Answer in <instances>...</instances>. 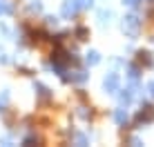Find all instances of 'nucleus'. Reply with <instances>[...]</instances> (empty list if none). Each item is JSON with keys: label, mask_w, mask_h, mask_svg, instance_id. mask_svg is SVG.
I'll return each instance as SVG.
<instances>
[{"label": "nucleus", "mask_w": 154, "mask_h": 147, "mask_svg": "<svg viewBox=\"0 0 154 147\" xmlns=\"http://www.w3.org/2000/svg\"><path fill=\"white\" fill-rule=\"evenodd\" d=\"M123 31L127 36L134 38L136 31H139V18H136V16H127V18H123Z\"/></svg>", "instance_id": "obj_1"}, {"label": "nucleus", "mask_w": 154, "mask_h": 147, "mask_svg": "<svg viewBox=\"0 0 154 147\" xmlns=\"http://www.w3.org/2000/svg\"><path fill=\"white\" fill-rule=\"evenodd\" d=\"M116 87H119V76H116V74H109V76L105 78V89H107L109 94H114Z\"/></svg>", "instance_id": "obj_2"}, {"label": "nucleus", "mask_w": 154, "mask_h": 147, "mask_svg": "<svg viewBox=\"0 0 154 147\" xmlns=\"http://www.w3.org/2000/svg\"><path fill=\"white\" fill-rule=\"evenodd\" d=\"M154 118V112H152V109L150 107H145V114H139V120H141V123H147V120H152Z\"/></svg>", "instance_id": "obj_3"}, {"label": "nucleus", "mask_w": 154, "mask_h": 147, "mask_svg": "<svg viewBox=\"0 0 154 147\" xmlns=\"http://www.w3.org/2000/svg\"><path fill=\"white\" fill-rule=\"evenodd\" d=\"M87 62H89V65H96V62H98V54H96V51H89V54H87Z\"/></svg>", "instance_id": "obj_4"}, {"label": "nucleus", "mask_w": 154, "mask_h": 147, "mask_svg": "<svg viewBox=\"0 0 154 147\" xmlns=\"http://www.w3.org/2000/svg\"><path fill=\"white\" fill-rule=\"evenodd\" d=\"M114 118H116V123H125V120H127V114L123 112V109H119V112H116V116H114Z\"/></svg>", "instance_id": "obj_5"}, {"label": "nucleus", "mask_w": 154, "mask_h": 147, "mask_svg": "<svg viewBox=\"0 0 154 147\" xmlns=\"http://www.w3.org/2000/svg\"><path fill=\"white\" fill-rule=\"evenodd\" d=\"M125 4H130V7H136V4H139V0H123Z\"/></svg>", "instance_id": "obj_6"}, {"label": "nucleus", "mask_w": 154, "mask_h": 147, "mask_svg": "<svg viewBox=\"0 0 154 147\" xmlns=\"http://www.w3.org/2000/svg\"><path fill=\"white\" fill-rule=\"evenodd\" d=\"M92 4V0H81V7H89Z\"/></svg>", "instance_id": "obj_7"}, {"label": "nucleus", "mask_w": 154, "mask_h": 147, "mask_svg": "<svg viewBox=\"0 0 154 147\" xmlns=\"http://www.w3.org/2000/svg\"><path fill=\"white\" fill-rule=\"evenodd\" d=\"M9 11V7H5V4H0V14H7Z\"/></svg>", "instance_id": "obj_8"}, {"label": "nucleus", "mask_w": 154, "mask_h": 147, "mask_svg": "<svg viewBox=\"0 0 154 147\" xmlns=\"http://www.w3.org/2000/svg\"><path fill=\"white\" fill-rule=\"evenodd\" d=\"M150 92H152V96H154V82H150Z\"/></svg>", "instance_id": "obj_9"}]
</instances>
